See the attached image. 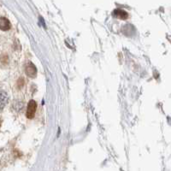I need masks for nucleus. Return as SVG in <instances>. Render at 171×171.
Returning <instances> with one entry per match:
<instances>
[{"mask_svg":"<svg viewBox=\"0 0 171 171\" xmlns=\"http://www.w3.org/2000/svg\"><path fill=\"white\" fill-rule=\"evenodd\" d=\"M36 108H37V104L34 100H31L28 105V109H27V117L32 119L34 116L36 112Z\"/></svg>","mask_w":171,"mask_h":171,"instance_id":"nucleus-1","label":"nucleus"},{"mask_svg":"<svg viewBox=\"0 0 171 171\" xmlns=\"http://www.w3.org/2000/svg\"><path fill=\"white\" fill-rule=\"evenodd\" d=\"M26 74L28 76L31 77V78H34L36 76V74H37V69H36V67L34 64L31 62H28L27 63L26 66Z\"/></svg>","mask_w":171,"mask_h":171,"instance_id":"nucleus-2","label":"nucleus"},{"mask_svg":"<svg viewBox=\"0 0 171 171\" xmlns=\"http://www.w3.org/2000/svg\"><path fill=\"white\" fill-rule=\"evenodd\" d=\"M11 25L10 21L5 17L0 18V29L4 30V31H7L10 28Z\"/></svg>","mask_w":171,"mask_h":171,"instance_id":"nucleus-3","label":"nucleus"},{"mask_svg":"<svg viewBox=\"0 0 171 171\" xmlns=\"http://www.w3.org/2000/svg\"><path fill=\"white\" fill-rule=\"evenodd\" d=\"M113 16L115 17L122 19V20H125V19L128 17V14L127 12L125 10H119V9L113 11Z\"/></svg>","mask_w":171,"mask_h":171,"instance_id":"nucleus-4","label":"nucleus"},{"mask_svg":"<svg viewBox=\"0 0 171 171\" xmlns=\"http://www.w3.org/2000/svg\"><path fill=\"white\" fill-rule=\"evenodd\" d=\"M8 96L4 92H0V108L5 106V105L8 103Z\"/></svg>","mask_w":171,"mask_h":171,"instance_id":"nucleus-5","label":"nucleus"}]
</instances>
